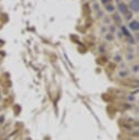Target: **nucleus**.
Masks as SVG:
<instances>
[{"label":"nucleus","instance_id":"obj_1","mask_svg":"<svg viewBox=\"0 0 139 140\" xmlns=\"http://www.w3.org/2000/svg\"><path fill=\"white\" fill-rule=\"evenodd\" d=\"M131 7H134L135 10H138V0H134L131 2Z\"/></svg>","mask_w":139,"mask_h":140},{"label":"nucleus","instance_id":"obj_2","mask_svg":"<svg viewBox=\"0 0 139 140\" xmlns=\"http://www.w3.org/2000/svg\"><path fill=\"white\" fill-rule=\"evenodd\" d=\"M130 27H131V29H134V30H137V29H138V23H137V22L131 23V24H130Z\"/></svg>","mask_w":139,"mask_h":140}]
</instances>
